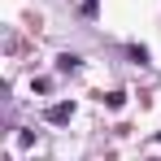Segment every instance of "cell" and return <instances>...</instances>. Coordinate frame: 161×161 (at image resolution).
Wrapping results in <instances>:
<instances>
[{
    "label": "cell",
    "mask_w": 161,
    "mask_h": 161,
    "mask_svg": "<svg viewBox=\"0 0 161 161\" xmlns=\"http://www.w3.org/2000/svg\"><path fill=\"white\" fill-rule=\"evenodd\" d=\"M70 113H74V105H53L48 113H44V118H48L53 126H61V122H70Z\"/></svg>",
    "instance_id": "obj_1"
},
{
    "label": "cell",
    "mask_w": 161,
    "mask_h": 161,
    "mask_svg": "<svg viewBox=\"0 0 161 161\" xmlns=\"http://www.w3.org/2000/svg\"><path fill=\"white\" fill-rule=\"evenodd\" d=\"M122 100H126L122 92H109V96H105V105H109V109H122Z\"/></svg>",
    "instance_id": "obj_3"
},
{
    "label": "cell",
    "mask_w": 161,
    "mask_h": 161,
    "mask_svg": "<svg viewBox=\"0 0 161 161\" xmlns=\"http://www.w3.org/2000/svg\"><path fill=\"white\" fill-rule=\"evenodd\" d=\"M157 139H161V135H157Z\"/></svg>",
    "instance_id": "obj_4"
},
{
    "label": "cell",
    "mask_w": 161,
    "mask_h": 161,
    "mask_svg": "<svg viewBox=\"0 0 161 161\" xmlns=\"http://www.w3.org/2000/svg\"><path fill=\"white\" fill-rule=\"evenodd\" d=\"M57 70H79V57H74V53H61V57H57Z\"/></svg>",
    "instance_id": "obj_2"
}]
</instances>
